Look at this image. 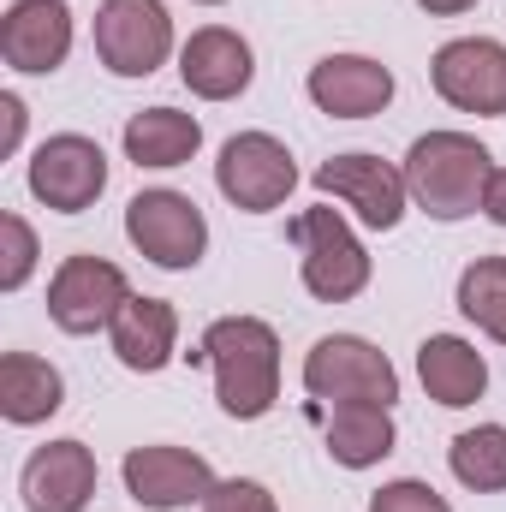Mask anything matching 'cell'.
I'll list each match as a JSON object with an SVG mask.
<instances>
[{
  "instance_id": "obj_1",
  "label": "cell",
  "mask_w": 506,
  "mask_h": 512,
  "mask_svg": "<svg viewBox=\"0 0 506 512\" xmlns=\"http://www.w3.org/2000/svg\"><path fill=\"white\" fill-rule=\"evenodd\" d=\"M495 179V155L471 131H423L405 149V191L435 221H465L483 209V191Z\"/></svg>"
},
{
  "instance_id": "obj_2",
  "label": "cell",
  "mask_w": 506,
  "mask_h": 512,
  "mask_svg": "<svg viewBox=\"0 0 506 512\" xmlns=\"http://www.w3.org/2000/svg\"><path fill=\"white\" fill-rule=\"evenodd\" d=\"M203 358L215 364V399L227 417L256 423L280 399V340L262 316H221L203 334Z\"/></svg>"
},
{
  "instance_id": "obj_3",
  "label": "cell",
  "mask_w": 506,
  "mask_h": 512,
  "mask_svg": "<svg viewBox=\"0 0 506 512\" xmlns=\"http://www.w3.org/2000/svg\"><path fill=\"white\" fill-rule=\"evenodd\" d=\"M292 245H298V274H304V292L322 298V304H346L370 286V251L364 239L346 227L340 209H304L292 221Z\"/></svg>"
},
{
  "instance_id": "obj_4",
  "label": "cell",
  "mask_w": 506,
  "mask_h": 512,
  "mask_svg": "<svg viewBox=\"0 0 506 512\" xmlns=\"http://www.w3.org/2000/svg\"><path fill=\"white\" fill-rule=\"evenodd\" d=\"M304 387H310V399H328V405H393L399 399V370L370 340L328 334L304 358Z\"/></svg>"
},
{
  "instance_id": "obj_5",
  "label": "cell",
  "mask_w": 506,
  "mask_h": 512,
  "mask_svg": "<svg viewBox=\"0 0 506 512\" xmlns=\"http://www.w3.org/2000/svg\"><path fill=\"white\" fill-rule=\"evenodd\" d=\"M126 239L155 268H197L209 251V221L185 191H137L126 203Z\"/></svg>"
},
{
  "instance_id": "obj_6",
  "label": "cell",
  "mask_w": 506,
  "mask_h": 512,
  "mask_svg": "<svg viewBox=\"0 0 506 512\" xmlns=\"http://www.w3.org/2000/svg\"><path fill=\"white\" fill-rule=\"evenodd\" d=\"M215 185H221V197H227L233 209L268 215V209H280V203L292 197L298 161H292V149H286L280 137H268V131H239V137H227V149H221V161H215Z\"/></svg>"
},
{
  "instance_id": "obj_7",
  "label": "cell",
  "mask_w": 506,
  "mask_h": 512,
  "mask_svg": "<svg viewBox=\"0 0 506 512\" xmlns=\"http://www.w3.org/2000/svg\"><path fill=\"white\" fill-rule=\"evenodd\" d=\"M429 84H435V96L447 108L477 114V120H501L506 114V42H495V36H459V42L435 48Z\"/></svg>"
},
{
  "instance_id": "obj_8",
  "label": "cell",
  "mask_w": 506,
  "mask_h": 512,
  "mask_svg": "<svg viewBox=\"0 0 506 512\" xmlns=\"http://www.w3.org/2000/svg\"><path fill=\"white\" fill-rule=\"evenodd\" d=\"M96 54L114 78H149L173 54V18L161 0H102L96 6Z\"/></svg>"
},
{
  "instance_id": "obj_9",
  "label": "cell",
  "mask_w": 506,
  "mask_h": 512,
  "mask_svg": "<svg viewBox=\"0 0 506 512\" xmlns=\"http://www.w3.org/2000/svg\"><path fill=\"white\" fill-rule=\"evenodd\" d=\"M108 191V155L96 137L60 131L30 155V197L54 215H84Z\"/></svg>"
},
{
  "instance_id": "obj_10",
  "label": "cell",
  "mask_w": 506,
  "mask_h": 512,
  "mask_svg": "<svg viewBox=\"0 0 506 512\" xmlns=\"http://www.w3.org/2000/svg\"><path fill=\"white\" fill-rule=\"evenodd\" d=\"M316 191L334 197V203H346V209H352L364 227H376V233H393V227L405 221V203H411L405 167H393V161H381V155H364V149L322 161V167H316Z\"/></svg>"
},
{
  "instance_id": "obj_11",
  "label": "cell",
  "mask_w": 506,
  "mask_h": 512,
  "mask_svg": "<svg viewBox=\"0 0 506 512\" xmlns=\"http://www.w3.org/2000/svg\"><path fill=\"white\" fill-rule=\"evenodd\" d=\"M131 298L120 262L108 256H66L48 280V316L60 334H96V328H114L120 304Z\"/></svg>"
},
{
  "instance_id": "obj_12",
  "label": "cell",
  "mask_w": 506,
  "mask_h": 512,
  "mask_svg": "<svg viewBox=\"0 0 506 512\" xmlns=\"http://www.w3.org/2000/svg\"><path fill=\"white\" fill-rule=\"evenodd\" d=\"M126 495L137 507H155V512H179V507H203L215 495V471L203 453L191 447H131L126 453Z\"/></svg>"
},
{
  "instance_id": "obj_13",
  "label": "cell",
  "mask_w": 506,
  "mask_h": 512,
  "mask_svg": "<svg viewBox=\"0 0 506 512\" xmlns=\"http://www.w3.org/2000/svg\"><path fill=\"white\" fill-rule=\"evenodd\" d=\"M0 54L12 72H60L72 54V6L66 0H12L0 18Z\"/></svg>"
},
{
  "instance_id": "obj_14",
  "label": "cell",
  "mask_w": 506,
  "mask_h": 512,
  "mask_svg": "<svg viewBox=\"0 0 506 512\" xmlns=\"http://www.w3.org/2000/svg\"><path fill=\"white\" fill-rule=\"evenodd\" d=\"M179 78H185V90L203 96V102H233V96L251 90L256 54L239 30L203 24V30H191V42L179 48Z\"/></svg>"
},
{
  "instance_id": "obj_15",
  "label": "cell",
  "mask_w": 506,
  "mask_h": 512,
  "mask_svg": "<svg viewBox=\"0 0 506 512\" xmlns=\"http://www.w3.org/2000/svg\"><path fill=\"white\" fill-rule=\"evenodd\" d=\"M18 489L30 512H84L96 501V453L84 441H48L24 459Z\"/></svg>"
},
{
  "instance_id": "obj_16",
  "label": "cell",
  "mask_w": 506,
  "mask_h": 512,
  "mask_svg": "<svg viewBox=\"0 0 506 512\" xmlns=\"http://www.w3.org/2000/svg\"><path fill=\"white\" fill-rule=\"evenodd\" d=\"M310 102L328 120H370L393 102V72L370 54H328L310 66Z\"/></svg>"
},
{
  "instance_id": "obj_17",
  "label": "cell",
  "mask_w": 506,
  "mask_h": 512,
  "mask_svg": "<svg viewBox=\"0 0 506 512\" xmlns=\"http://www.w3.org/2000/svg\"><path fill=\"white\" fill-rule=\"evenodd\" d=\"M108 340H114V358H120L126 370L155 376V370L173 364V346H179V310H173L167 298H126L120 316H114V328H108Z\"/></svg>"
},
{
  "instance_id": "obj_18",
  "label": "cell",
  "mask_w": 506,
  "mask_h": 512,
  "mask_svg": "<svg viewBox=\"0 0 506 512\" xmlns=\"http://www.w3.org/2000/svg\"><path fill=\"white\" fill-rule=\"evenodd\" d=\"M417 382H423V393H429L435 405L459 411V405H477V399H483L489 364H483V352H477L471 340H459V334H429V340L417 346Z\"/></svg>"
},
{
  "instance_id": "obj_19",
  "label": "cell",
  "mask_w": 506,
  "mask_h": 512,
  "mask_svg": "<svg viewBox=\"0 0 506 512\" xmlns=\"http://www.w3.org/2000/svg\"><path fill=\"white\" fill-rule=\"evenodd\" d=\"M66 405V382L48 358L36 352H6L0 358V417L30 429V423H48L54 411Z\"/></svg>"
},
{
  "instance_id": "obj_20",
  "label": "cell",
  "mask_w": 506,
  "mask_h": 512,
  "mask_svg": "<svg viewBox=\"0 0 506 512\" xmlns=\"http://www.w3.org/2000/svg\"><path fill=\"white\" fill-rule=\"evenodd\" d=\"M203 149V126L197 114L179 108H143L126 120V155L137 167H185Z\"/></svg>"
},
{
  "instance_id": "obj_21",
  "label": "cell",
  "mask_w": 506,
  "mask_h": 512,
  "mask_svg": "<svg viewBox=\"0 0 506 512\" xmlns=\"http://www.w3.org/2000/svg\"><path fill=\"white\" fill-rule=\"evenodd\" d=\"M328 453L346 471H370L393 453V417L387 405H334L328 411Z\"/></svg>"
},
{
  "instance_id": "obj_22",
  "label": "cell",
  "mask_w": 506,
  "mask_h": 512,
  "mask_svg": "<svg viewBox=\"0 0 506 512\" xmlns=\"http://www.w3.org/2000/svg\"><path fill=\"white\" fill-rule=\"evenodd\" d=\"M447 465H453V477L471 495H501L506 489V429L501 423H477V429L453 435Z\"/></svg>"
},
{
  "instance_id": "obj_23",
  "label": "cell",
  "mask_w": 506,
  "mask_h": 512,
  "mask_svg": "<svg viewBox=\"0 0 506 512\" xmlns=\"http://www.w3.org/2000/svg\"><path fill=\"white\" fill-rule=\"evenodd\" d=\"M459 310L465 322H477L489 340L506 346V256H477L459 274Z\"/></svg>"
},
{
  "instance_id": "obj_24",
  "label": "cell",
  "mask_w": 506,
  "mask_h": 512,
  "mask_svg": "<svg viewBox=\"0 0 506 512\" xmlns=\"http://www.w3.org/2000/svg\"><path fill=\"white\" fill-rule=\"evenodd\" d=\"M36 233L24 215H0V292H18L36 274Z\"/></svg>"
},
{
  "instance_id": "obj_25",
  "label": "cell",
  "mask_w": 506,
  "mask_h": 512,
  "mask_svg": "<svg viewBox=\"0 0 506 512\" xmlns=\"http://www.w3.org/2000/svg\"><path fill=\"white\" fill-rule=\"evenodd\" d=\"M370 512H453L429 483H417V477H399V483H381L376 495H370Z\"/></svg>"
},
{
  "instance_id": "obj_26",
  "label": "cell",
  "mask_w": 506,
  "mask_h": 512,
  "mask_svg": "<svg viewBox=\"0 0 506 512\" xmlns=\"http://www.w3.org/2000/svg\"><path fill=\"white\" fill-rule=\"evenodd\" d=\"M203 512H280V501L251 483V477H233V483H215V495L203 501Z\"/></svg>"
},
{
  "instance_id": "obj_27",
  "label": "cell",
  "mask_w": 506,
  "mask_h": 512,
  "mask_svg": "<svg viewBox=\"0 0 506 512\" xmlns=\"http://www.w3.org/2000/svg\"><path fill=\"white\" fill-rule=\"evenodd\" d=\"M18 137H24V102L6 90V96H0V155H12Z\"/></svg>"
},
{
  "instance_id": "obj_28",
  "label": "cell",
  "mask_w": 506,
  "mask_h": 512,
  "mask_svg": "<svg viewBox=\"0 0 506 512\" xmlns=\"http://www.w3.org/2000/svg\"><path fill=\"white\" fill-rule=\"evenodd\" d=\"M483 215L506 227V167H495V179H489V191H483Z\"/></svg>"
},
{
  "instance_id": "obj_29",
  "label": "cell",
  "mask_w": 506,
  "mask_h": 512,
  "mask_svg": "<svg viewBox=\"0 0 506 512\" xmlns=\"http://www.w3.org/2000/svg\"><path fill=\"white\" fill-rule=\"evenodd\" d=\"M417 6H423L429 18H459V12H471L477 0H417Z\"/></svg>"
},
{
  "instance_id": "obj_30",
  "label": "cell",
  "mask_w": 506,
  "mask_h": 512,
  "mask_svg": "<svg viewBox=\"0 0 506 512\" xmlns=\"http://www.w3.org/2000/svg\"><path fill=\"white\" fill-rule=\"evenodd\" d=\"M197 6H221V0H197Z\"/></svg>"
}]
</instances>
